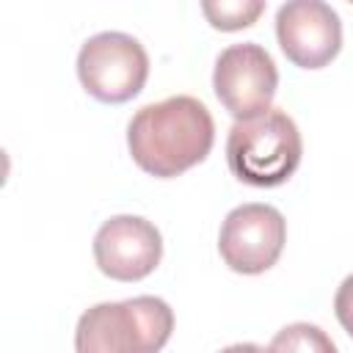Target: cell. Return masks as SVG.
I'll return each mask as SVG.
<instances>
[{
    "label": "cell",
    "instance_id": "obj_1",
    "mask_svg": "<svg viewBox=\"0 0 353 353\" xmlns=\"http://www.w3.org/2000/svg\"><path fill=\"white\" fill-rule=\"evenodd\" d=\"M215 143V121L207 105L176 94L143 105L127 124V146L135 165L157 179H171L199 165Z\"/></svg>",
    "mask_w": 353,
    "mask_h": 353
},
{
    "label": "cell",
    "instance_id": "obj_2",
    "mask_svg": "<svg viewBox=\"0 0 353 353\" xmlns=\"http://www.w3.org/2000/svg\"><path fill=\"white\" fill-rule=\"evenodd\" d=\"M171 331L174 312L157 295L105 301L80 314L74 353H160Z\"/></svg>",
    "mask_w": 353,
    "mask_h": 353
},
{
    "label": "cell",
    "instance_id": "obj_3",
    "mask_svg": "<svg viewBox=\"0 0 353 353\" xmlns=\"http://www.w3.org/2000/svg\"><path fill=\"white\" fill-rule=\"evenodd\" d=\"M303 141L298 124L279 108L268 113L234 121L226 138L229 171L254 188H279L301 165Z\"/></svg>",
    "mask_w": 353,
    "mask_h": 353
},
{
    "label": "cell",
    "instance_id": "obj_4",
    "mask_svg": "<svg viewBox=\"0 0 353 353\" xmlns=\"http://www.w3.org/2000/svg\"><path fill=\"white\" fill-rule=\"evenodd\" d=\"M77 77L94 99L121 105L146 85L149 55L135 36L105 30L83 41L77 52Z\"/></svg>",
    "mask_w": 353,
    "mask_h": 353
},
{
    "label": "cell",
    "instance_id": "obj_5",
    "mask_svg": "<svg viewBox=\"0 0 353 353\" xmlns=\"http://www.w3.org/2000/svg\"><path fill=\"white\" fill-rule=\"evenodd\" d=\"M212 88L218 102L237 121H248L270 110L279 88V69L262 44H232L215 58Z\"/></svg>",
    "mask_w": 353,
    "mask_h": 353
},
{
    "label": "cell",
    "instance_id": "obj_6",
    "mask_svg": "<svg viewBox=\"0 0 353 353\" xmlns=\"http://www.w3.org/2000/svg\"><path fill=\"white\" fill-rule=\"evenodd\" d=\"M287 243V221L270 204H240L234 207L218 234V251L229 270L256 276L270 270Z\"/></svg>",
    "mask_w": 353,
    "mask_h": 353
},
{
    "label": "cell",
    "instance_id": "obj_7",
    "mask_svg": "<svg viewBox=\"0 0 353 353\" xmlns=\"http://www.w3.org/2000/svg\"><path fill=\"white\" fill-rule=\"evenodd\" d=\"M276 39L295 66L323 69L342 50V22L323 0H290L276 11Z\"/></svg>",
    "mask_w": 353,
    "mask_h": 353
},
{
    "label": "cell",
    "instance_id": "obj_8",
    "mask_svg": "<svg viewBox=\"0 0 353 353\" xmlns=\"http://www.w3.org/2000/svg\"><path fill=\"white\" fill-rule=\"evenodd\" d=\"M97 268L116 281H141L163 259L157 226L141 215H113L94 234Z\"/></svg>",
    "mask_w": 353,
    "mask_h": 353
},
{
    "label": "cell",
    "instance_id": "obj_9",
    "mask_svg": "<svg viewBox=\"0 0 353 353\" xmlns=\"http://www.w3.org/2000/svg\"><path fill=\"white\" fill-rule=\"evenodd\" d=\"M268 353H336V345L320 325L290 323L270 339Z\"/></svg>",
    "mask_w": 353,
    "mask_h": 353
},
{
    "label": "cell",
    "instance_id": "obj_10",
    "mask_svg": "<svg viewBox=\"0 0 353 353\" xmlns=\"http://www.w3.org/2000/svg\"><path fill=\"white\" fill-rule=\"evenodd\" d=\"M201 11L215 30L232 33V30L251 28L265 11V3L262 0H204Z\"/></svg>",
    "mask_w": 353,
    "mask_h": 353
},
{
    "label": "cell",
    "instance_id": "obj_11",
    "mask_svg": "<svg viewBox=\"0 0 353 353\" xmlns=\"http://www.w3.org/2000/svg\"><path fill=\"white\" fill-rule=\"evenodd\" d=\"M334 314H336L339 325L347 331V336H353V273L345 276V281L339 284V290L334 295Z\"/></svg>",
    "mask_w": 353,
    "mask_h": 353
},
{
    "label": "cell",
    "instance_id": "obj_12",
    "mask_svg": "<svg viewBox=\"0 0 353 353\" xmlns=\"http://www.w3.org/2000/svg\"><path fill=\"white\" fill-rule=\"evenodd\" d=\"M221 353H268V350L262 345H254V342H237V345L223 347Z\"/></svg>",
    "mask_w": 353,
    "mask_h": 353
}]
</instances>
